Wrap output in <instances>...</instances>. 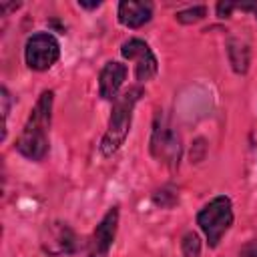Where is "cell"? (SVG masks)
Instances as JSON below:
<instances>
[{
    "instance_id": "cell-13",
    "label": "cell",
    "mask_w": 257,
    "mask_h": 257,
    "mask_svg": "<svg viewBox=\"0 0 257 257\" xmlns=\"http://www.w3.org/2000/svg\"><path fill=\"white\" fill-rule=\"evenodd\" d=\"M207 14V8L205 6H191V8H185L181 12L175 14V18L181 22V24H195L199 20H203Z\"/></svg>"
},
{
    "instance_id": "cell-10",
    "label": "cell",
    "mask_w": 257,
    "mask_h": 257,
    "mask_svg": "<svg viewBox=\"0 0 257 257\" xmlns=\"http://www.w3.org/2000/svg\"><path fill=\"white\" fill-rule=\"evenodd\" d=\"M153 18V4L151 2H135L122 0L118 2V22L126 28H141Z\"/></svg>"
},
{
    "instance_id": "cell-6",
    "label": "cell",
    "mask_w": 257,
    "mask_h": 257,
    "mask_svg": "<svg viewBox=\"0 0 257 257\" xmlns=\"http://www.w3.org/2000/svg\"><path fill=\"white\" fill-rule=\"evenodd\" d=\"M40 247L50 257H68L74 255L80 247L78 235L64 221H50L40 233Z\"/></svg>"
},
{
    "instance_id": "cell-14",
    "label": "cell",
    "mask_w": 257,
    "mask_h": 257,
    "mask_svg": "<svg viewBox=\"0 0 257 257\" xmlns=\"http://www.w3.org/2000/svg\"><path fill=\"white\" fill-rule=\"evenodd\" d=\"M0 100H2V116H4V124H6V120H8V112H10V104H12V96H10V92H8V88L6 86H2V90H0Z\"/></svg>"
},
{
    "instance_id": "cell-1",
    "label": "cell",
    "mask_w": 257,
    "mask_h": 257,
    "mask_svg": "<svg viewBox=\"0 0 257 257\" xmlns=\"http://www.w3.org/2000/svg\"><path fill=\"white\" fill-rule=\"evenodd\" d=\"M52 102H54V92L42 90L16 139V151L28 161L38 163L48 155V147H50L48 131L52 122Z\"/></svg>"
},
{
    "instance_id": "cell-17",
    "label": "cell",
    "mask_w": 257,
    "mask_h": 257,
    "mask_svg": "<svg viewBox=\"0 0 257 257\" xmlns=\"http://www.w3.org/2000/svg\"><path fill=\"white\" fill-rule=\"evenodd\" d=\"M237 8H241V10H251V12L255 14V18H257V2H251V4H237Z\"/></svg>"
},
{
    "instance_id": "cell-11",
    "label": "cell",
    "mask_w": 257,
    "mask_h": 257,
    "mask_svg": "<svg viewBox=\"0 0 257 257\" xmlns=\"http://www.w3.org/2000/svg\"><path fill=\"white\" fill-rule=\"evenodd\" d=\"M227 52H229V60H231V66L237 74H245L247 68H249V48L245 42L237 40V38H231L227 42Z\"/></svg>"
},
{
    "instance_id": "cell-8",
    "label": "cell",
    "mask_w": 257,
    "mask_h": 257,
    "mask_svg": "<svg viewBox=\"0 0 257 257\" xmlns=\"http://www.w3.org/2000/svg\"><path fill=\"white\" fill-rule=\"evenodd\" d=\"M118 229V207H110L104 217L94 227L92 235L86 243V257H108V251L112 247V241L116 237Z\"/></svg>"
},
{
    "instance_id": "cell-16",
    "label": "cell",
    "mask_w": 257,
    "mask_h": 257,
    "mask_svg": "<svg viewBox=\"0 0 257 257\" xmlns=\"http://www.w3.org/2000/svg\"><path fill=\"white\" fill-rule=\"evenodd\" d=\"M239 257H257V241H253V243H247V245L241 249Z\"/></svg>"
},
{
    "instance_id": "cell-5",
    "label": "cell",
    "mask_w": 257,
    "mask_h": 257,
    "mask_svg": "<svg viewBox=\"0 0 257 257\" xmlns=\"http://www.w3.org/2000/svg\"><path fill=\"white\" fill-rule=\"evenodd\" d=\"M60 58V44L50 32H34L24 44V60L30 70L44 72Z\"/></svg>"
},
{
    "instance_id": "cell-2",
    "label": "cell",
    "mask_w": 257,
    "mask_h": 257,
    "mask_svg": "<svg viewBox=\"0 0 257 257\" xmlns=\"http://www.w3.org/2000/svg\"><path fill=\"white\" fill-rule=\"evenodd\" d=\"M141 94H143V88L133 86V88H126L124 92H120L112 100L108 126H106V133L100 141V153L104 157H112L124 145L128 131H131V124H133V110H135Z\"/></svg>"
},
{
    "instance_id": "cell-15",
    "label": "cell",
    "mask_w": 257,
    "mask_h": 257,
    "mask_svg": "<svg viewBox=\"0 0 257 257\" xmlns=\"http://www.w3.org/2000/svg\"><path fill=\"white\" fill-rule=\"evenodd\" d=\"M237 8V4L235 2H219L217 6H215V10H217V16L219 18H229L231 16V12Z\"/></svg>"
},
{
    "instance_id": "cell-3",
    "label": "cell",
    "mask_w": 257,
    "mask_h": 257,
    "mask_svg": "<svg viewBox=\"0 0 257 257\" xmlns=\"http://www.w3.org/2000/svg\"><path fill=\"white\" fill-rule=\"evenodd\" d=\"M151 155L161 161L163 165L175 169L179 167L181 161V137L171 122V118L165 112H157L153 120V131H151V141H149Z\"/></svg>"
},
{
    "instance_id": "cell-12",
    "label": "cell",
    "mask_w": 257,
    "mask_h": 257,
    "mask_svg": "<svg viewBox=\"0 0 257 257\" xmlns=\"http://www.w3.org/2000/svg\"><path fill=\"white\" fill-rule=\"evenodd\" d=\"M181 251L185 257H199L201 255V241L195 231H189L181 239Z\"/></svg>"
},
{
    "instance_id": "cell-7",
    "label": "cell",
    "mask_w": 257,
    "mask_h": 257,
    "mask_svg": "<svg viewBox=\"0 0 257 257\" xmlns=\"http://www.w3.org/2000/svg\"><path fill=\"white\" fill-rule=\"evenodd\" d=\"M120 54L124 60L135 62V78L139 82H149L159 72L157 56L153 54L151 46L141 38H128L120 46Z\"/></svg>"
},
{
    "instance_id": "cell-9",
    "label": "cell",
    "mask_w": 257,
    "mask_h": 257,
    "mask_svg": "<svg viewBox=\"0 0 257 257\" xmlns=\"http://www.w3.org/2000/svg\"><path fill=\"white\" fill-rule=\"evenodd\" d=\"M126 66L116 60H108L98 74V94L104 100H114L124 84Z\"/></svg>"
},
{
    "instance_id": "cell-18",
    "label": "cell",
    "mask_w": 257,
    "mask_h": 257,
    "mask_svg": "<svg viewBox=\"0 0 257 257\" xmlns=\"http://www.w3.org/2000/svg\"><path fill=\"white\" fill-rule=\"evenodd\" d=\"M78 6H80V8H86V10H94V8L100 6V2H82V0H80Z\"/></svg>"
},
{
    "instance_id": "cell-4",
    "label": "cell",
    "mask_w": 257,
    "mask_h": 257,
    "mask_svg": "<svg viewBox=\"0 0 257 257\" xmlns=\"http://www.w3.org/2000/svg\"><path fill=\"white\" fill-rule=\"evenodd\" d=\"M197 225L207 237L209 247H217L223 235L233 225V205L231 199L225 195H219L211 199L199 213H197Z\"/></svg>"
}]
</instances>
